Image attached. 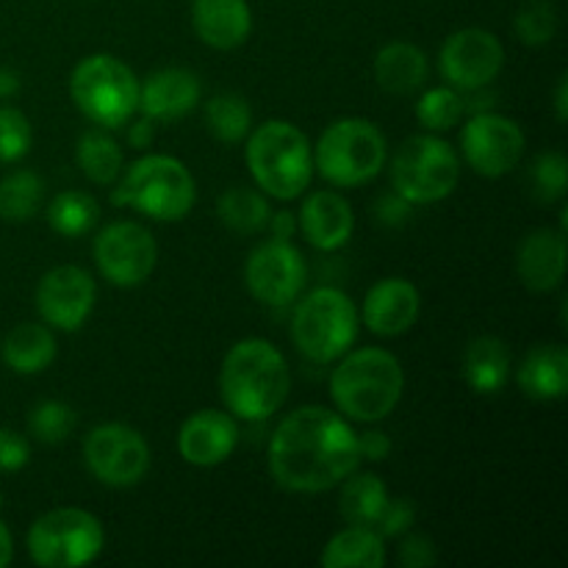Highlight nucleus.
Wrapping results in <instances>:
<instances>
[{
	"instance_id": "1",
	"label": "nucleus",
	"mask_w": 568,
	"mask_h": 568,
	"mask_svg": "<svg viewBox=\"0 0 568 568\" xmlns=\"http://www.w3.org/2000/svg\"><path fill=\"white\" fill-rule=\"evenodd\" d=\"M270 475L283 491L322 494L338 488L361 466L358 433L325 405H303L283 416L266 449Z\"/></svg>"
},
{
	"instance_id": "2",
	"label": "nucleus",
	"mask_w": 568,
	"mask_h": 568,
	"mask_svg": "<svg viewBox=\"0 0 568 568\" xmlns=\"http://www.w3.org/2000/svg\"><path fill=\"white\" fill-rule=\"evenodd\" d=\"M292 388L286 355L270 338L250 336L233 344L220 366V397L227 414L264 422L283 408Z\"/></svg>"
},
{
	"instance_id": "3",
	"label": "nucleus",
	"mask_w": 568,
	"mask_h": 568,
	"mask_svg": "<svg viewBox=\"0 0 568 568\" xmlns=\"http://www.w3.org/2000/svg\"><path fill=\"white\" fill-rule=\"evenodd\" d=\"M405 392L403 364L381 347L347 349L331 372V399L349 422L375 425L394 414Z\"/></svg>"
},
{
	"instance_id": "4",
	"label": "nucleus",
	"mask_w": 568,
	"mask_h": 568,
	"mask_svg": "<svg viewBox=\"0 0 568 568\" xmlns=\"http://www.w3.org/2000/svg\"><path fill=\"white\" fill-rule=\"evenodd\" d=\"M250 178L255 189L275 200H297L314 178V144L288 120H266L247 133Z\"/></svg>"
},
{
	"instance_id": "5",
	"label": "nucleus",
	"mask_w": 568,
	"mask_h": 568,
	"mask_svg": "<svg viewBox=\"0 0 568 568\" xmlns=\"http://www.w3.org/2000/svg\"><path fill=\"white\" fill-rule=\"evenodd\" d=\"M120 178V186L111 194L114 205H128L153 222L186 220L197 203V181L175 155L148 153Z\"/></svg>"
},
{
	"instance_id": "6",
	"label": "nucleus",
	"mask_w": 568,
	"mask_h": 568,
	"mask_svg": "<svg viewBox=\"0 0 568 568\" xmlns=\"http://www.w3.org/2000/svg\"><path fill=\"white\" fill-rule=\"evenodd\" d=\"M388 161L386 133L364 116L331 122L314 144V170L333 189H358L381 175Z\"/></svg>"
},
{
	"instance_id": "7",
	"label": "nucleus",
	"mask_w": 568,
	"mask_h": 568,
	"mask_svg": "<svg viewBox=\"0 0 568 568\" xmlns=\"http://www.w3.org/2000/svg\"><path fill=\"white\" fill-rule=\"evenodd\" d=\"M361 316L353 297L336 286L311 288L294 300L292 342L311 364H336L358 338Z\"/></svg>"
},
{
	"instance_id": "8",
	"label": "nucleus",
	"mask_w": 568,
	"mask_h": 568,
	"mask_svg": "<svg viewBox=\"0 0 568 568\" xmlns=\"http://www.w3.org/2000/svg\"><path fill=\"white\" fill-rule=\"evenodd\" d=\"M136 72L111 53H92L70 72V98L92 125L116 131L125 128L139 111Z\"/></svg>"
},
{
	"instance_id": "9",
	"label": "nucleus",
	"mask_w": 568,
	"mask_h": 568,
	"mask_svg": "<svg viewBox=\"0 0 568 568\" xmlns=\"http://www.w3.org/2000/svg\"><path fill=\"white\" fill-rule=\"evenodd\" d=\"M460 183L458 150L438 133H416L397 148L392 159V189L410 205L447 200Z\"/></svg>"
},
{
	"instance_id": "10",
	"label": "nucleus",
	"mask_w": 568,
	"mask_h": 568,
	"mask_svg": "<svg viewBox=\"0 0 568 568\" xmlns=\"http://www.w3.org/2000/svg\"><path fill=\"white\" fill-rule=\"evenodd\" d=\"M28 558L42 568H78L100 558L103 521L83 508H55L39 516L26 536Z\"/></svg>"
},
{
	"instance_id": "11",
	"label": "nucleus",
	"mask_w": 568,
	"mask_h": 568,
	"mask_svg": "<svg viewBox=\"0 0 568 568\" xmlns=\"http://www.w3.org/2000/svg\"><path fill=\"white\" fill-rule=\"evenodd\" d=\"M83 464L89 475L109 488H131L150 471V444L142 433L122 422L92 427L83 438Z\"/></svg>"
},
{
	"instance_id": "12",
	"label": "nucleus",
	"mask_w": 568,
	"mask_h": 568,
	"mask_svg": "<svg viewBox=\"0 0 568 568\" xmlns=\"http://www.w3.org/2000/svg\"><path fill=\"white\" fill-rule=\"evenodd\" d=\"M92 255L103 281L116 288H136L153 275L159 264V244L142 222L116 220L100 227Z\"/></svg>"
},
{
	"instance_id": "13",
	"label": "nucleus",
	"mask_w": 568,
	"mask_h": 568,
	"mask_svg": "<svg viewBox=\"0 0 568 568\" xmlns=\"http://www.w3.org/2000/svg\"><path fill=\"white\" fill-rule=\"evenodd\" d=\"M525 131L510 116L497 111H477L460 128V153L466 164L483 178H503L525 159Z\"/></svg>"
},
{
	"instance_id": "14",
	"label": "nucleus",
	"mask_w": 568,
	"mask_h": 568,
	"mask_svg": "<svg viewBox=\"0 0 568 568\" xmlns=\"http://www.w3.org/2000/svg\"><path fill=\"white\" fill-rule=\"evenodd\" d=\"M244 283L258 303L283 308L303 294L308 283V264L292 239H266L247 255Z\"/></svg>"
},
{
	"instance_id": "15",
	"label": "nucleus",
	"mask_w": 568,
	"mask_h": 568,
	"mask_svg": "<svg viewBox=\"0 0 568 568\" xmlns=\"http://www.w3.org/2000/svg\"><path fill=\"white\" fill-rule=\"evenodd\" d=\"M505 67V48L488 28L469 26L449 33L438 53V72L458 92H477L497 81Z\"/></svg>"
},
{
	"instance_id": "16",
	"label": "nucleus",
	"mask_w": 568,
	"mask_h": 568,
	"mask_svg": "<svg viewBox=\"0 0 568 568\" xmlns=\"http://www.w3.org/2000/svg\"><path fill=\"white\" fill-rule=\"evenodd\" d=\"M98 300V283L81 266H53L37 286V311L53 331L75 333L87 325Z\"/></svg>"
},
{
	"instance_id": "17",
	"label": "nucleus",
	"mask_w": 568,
	"mask_h": 568,
	"mask_svg": "<svg viewBox=\"0 0 568 568\" xmlns=\"http://www.w3.org/2000/svg\"><path fill=\"white\" fill-rule=\"evenodd\" d=\"M239 444V419L227 410L203 408L178 430V453L186 464L214 469L225 464Z\"/></svg>"
},
{
	"instance_id": "18",
	"label": "nucleus",
	"mask_w": 568,
	"mask_h": 568,
	"mask_svg": "<svg viewBox=\"0 0 568 568\" xmlns=\"http://www.w3.org/2000/svg\"><path fill=\"white\" fill-rule=\"evenodd\" d=\"M422 311V294L405 277H383L366 292L358 316L369 333L381 338H394L416 325Z\"/></svg>"
},
{
	"instance_id": "19",
	"label": "nucleus",
	"mask_w": 568,
	"mask_h": 568,
	"mask_svg": "<svg viewBox=\"0 0 568 568\" xmlns=\"http://www.w3.org/2000/svg\"><path fill=\"white\" fill-rule=\"evenodd\" d=\"M297 231L320 253H336L353 239V205L344 194L333 192V189L305 194L297 211Z\"/></svg>"
},
{
	"instance_id": "20",
	"label": "nucleus",
	"mask_w": 568,
	"mask_h": 568,
	"mask_svg": "<svg viewBox=\"0 0 568 568\" xmlns=\"http://www.w3.org/2000/svg\"><path fill=\"white\" fill-rule=\"evenodd\" d=\"M203 98V83L186 67H161L139 87V111L153 122H175L192 114Z\"/></svg>"
},
{
	"instance_id": "21",
	"label": "nucleus",
	"mask_w": 568,
	"mask_h": 568,
	"mask_svg": "<svg viewBox=\"0 0 568 568\" xmlns=\"http://www.w3.org/2000/svg\"><path fill=\"white\" fill-rule=\"evenodd\" d=\"M516 275L521 286L536 294H549L566 277V231L538 227L521 239L516 253Z\"/></svg>"
},
{
	"instance_id": "22",
	"label": "nucleus",
	"mask_w": 568,
	"mask_h": 568,
	"mask_svg": "<svg viewBox=\"0 0 568 568\" xmlns=\"http://www.w3.org/2000/svg\"><path fill=\"white\" fill-rule=\"evenodd\" d=\"M192 28L214 50H236L253 33L247 0H192Z\"/></svg>"
},
{
	"instance_id": "23",
	"label": "nucleus",
	"mask_w": 568,
	"mask_h": 568,
	"mask_svg": "<svg viewBox=\"0 0 568 568\" xmlns=\"http://www.w3.org/2000/svg\"><path fill=\"white\" fill-rule=\"evenodd\" d=\"M516 383L527 397L555 403L568 394V349L566 344H536L527 349L516 369Z\"/></svg>"
},
{
	"instance_id": "24",
	"label": "nucleus",
	"mask_w": 568,
	"mask_h": 568,
	"mask_svg": "<svg viewBox=\"0 0 568 568\" xmlns=\"http://www.w3.org/2000/svg\"><path fill=\"white\" fill-rule=\"evenodd\" d=\"M372 72L383 92L414 94L425 89L427 78H430V59L414 42H388L377 50Z\"/></svg>"
},
{
	"instance_id": "25",
	"label": "nucleus",
	"mask_w": 568,
	"mask_h": 568,
	"mask_svg": "<svg viewBox=\"0 0 568 568\" xmlns=\"http://www.w3.org/2000/svg\"><path fill=\"white\" fill-rule=\"evenodd\" d=\"M0 355H3V364L17 375H39L59 355L53 327L37 325V322H22L11 327L0 344Z\"/></svg>"
},
{
	"instance_id": "26",
	"label": "nucleus",
	"mask_w": 568,
	"mask_h": 568,
	"mask_svg": "<svg viewBox=\"0 0 568 568\" xmlns=\"http://www.w3.org/2000/svg\"><path fill=\"white\" fill-rule=\"evenodd\" d=\"M510 349L497 336L471 338L464 353V381L475 394H497L510 377Z\"/></svg>"
},
{
	"instance_id": "27",
	"label": "nucleus",
	"mask_w": 568,
	"mask_h": 568,
	"mask_svg": "<svg viewBox=\"0 0 568 568\" xmlns=\"http://www.w3.org/2000/svg\"><path fill=\"white\" fill-rule=\"evenodd\" d=\"M386 558V538L375 527L349 525L325 544L320 564L325 568H383Z\"/></svg>"
},
{
	"instance_id": "28",
	"label": "nucleus",
	"mask_w": 568,
	"mask_h": 568,
	"mask_svg": "<svg viewBox=\"0 0 568 568\" xmlns=\"http://www.w3.org/2000/svg\"><path fill=\"white\" fill-rule=\"evenodd\" d=\"M342 494H338V510H342L344 521L347 525H361V527H377L383 510L388 503V488L372 471H358L344 477L338 483Z\"/></svg>"
},
{
	"instance_id": "29",
	"label": "nucleus",
	"mask_w": 568,
	"mask_h": 568,
	"mask_svg": "<svg viewBox=\"0 0 568 568\" xmlns=\"http://www.w3.org/2000/svg\"><path fill=\"white\" fill-rule=\"evenodd\" d=\"M75 164L92 183L111 186L114 181H120L125 155H122L120 142L105 128H89L78 136Z\"/></svg>"
},
{
	"instance_id": "30",
	"label": "nucleus",
	"mask_w": 568,
	"mask_h": 568,
	"mask_svg": "<svg viewBox=\"0 0 568 568\" xmlns=\"http://www.w3.org/2000/svg\"><path fill=\"white\" fill-rule=\"evenodd\" d=\"M270 214V200H266L261 189L253 186H231L216 200L220 222L227 231L239 233V236H255V233L266 231Z\"/></svg>"
},
{
	"instance_id": "31",
	"label": "nucleus",
	"mask_w": 568,
	"mask_h": 568,
	"mask_svg": "<svg viewBox=\"0 0 568 568\" xmlns=\"http://www.w3.org/2000/svg\"><path fill=\"white\" fill-rule=\"evenodd\" d=\"M205 128L222 144H239L253 131V109L236 92H220L205 103Z\"/></svg>"
},
{
	"instance_id": "32",
	"label": "nucleus",
	"mask_w": 568,
	"mask_h": 568,
	"mask_svg": "<svg viewBox=\"0 0 568 568\" xmlns=\"http://www.w3.org/2000/svg\"><path fill=\"white\" fill-rule=\"evenodd\" d=\"M100 205L92 194L78 192V189H67V192L55 194L48 203V225L50 231L59 233L64 239L87 236L98 227Z\"/></svg>"
},
{
	"instance_id": "33",
	"label": "nucleus",
	"mask_w": 568,
	"mask_h": 568,
	"mask_svg": "<svg viewBox=\"0 0 568 568\" xmlns=\"http://www.w3.org/2000/svg\"><path fill=\"white\" fill-rule=\"evenodd\" d=\"M44 203V181L31 170H17L0 181V220L28 222Z\"/></svg>"
},
{
	"instance_id": "34",
	"label": "nucleus",
	"mask_w": 568,
	"mask_h": 568,
	"mask_svg": "<svg viewBox=\"0 0 568 568\" xmlns=\"http://www.w3.org/2000/svg\"><path fill=\"white\" fill-rule=\"evenodd\" d=\"M466 111V100L458 89L447 87H433L422 92V98L416 100V120L425 131L430 133H444L453 131L460 122Z\"/></svg>"
},
{
	"instance_id": "35",
	"label": "nucleus",
	"mask_w": 568,
	"mask_h": 568,
	"mask_svg": "<svg viewBox=\"0 0 568 568\" xmlns=\"http://www.w3.org/2000/svg\"><path fill=\"white\" fill-rule=\"evenodd\" d=\"M78 425V414L72 405L61 403V399H44V403L33 405L28 414V433L37 438L39 444H53L67 442Z\"/></svg>"
},
{
	"instance_id": "36",
	"label": "nucleus",
	"mask_w": 568,
	"mask_h": 568,
	"mask_svg": "<svg viewBox=\"0 0 568 568\" xmlns=\"http://www.w3.org/2000/svg\"><path fill=\"white\" fill-rule=\"evenodd\" d=\"M514 31L527 48H544L558 33V9L552 0H527L514 20Z\"/></svg>"
},
{
	"instance_id": "37",
	"label": "nucleus",
	"mask_w": 568,
	"mask_h": 568,
	"mask_svg": "<svg viewBox=\"0 0 568 568\" xmlns=\"http://www.w3.org/2000/svg\"><path fill=\"white\" fill-rule=\"evenodd\" d=\"M530 186L541 203H558L566 197L568 161L564 153H541L530 166Z\"/></svg>"
},
{
	"instance_id": "38",
	"label": "nucleus",
	"mask_w": 568,
	"mask_h": 568,
	"mask_svg": "<svg viewBox=\"0 0 568 568\" xmlns=\"http://www.w3.org/2000/svg\"><path fill=\"white\" fill-rule=\"evenodd\" d=\"M31 120L14 105H0V164H14L31 153Z\"/></svg>"
},
{
	"instance_id": "39",
	"label": "nucleus",
	"mask_w": 568,
	"mask_h": 568,
	"mask_svg": "<svg viewBox=\"0 0 568 568\" xmlns=\"http://www.w3.org/2000/svg\"><path fill=\"white\" fill-rule=\"evenodd\" d=\"M414 521H416L414 499H408V497L392 499V497H388L386 510H383V516H381V521H377L375 530L381 532L383 538H399V536H405L410 527H414Z\"/></svg>"
},
{
	"instance_id": "40",
	"label": "nucleus",
	"mask_w": 568,
	"mask_h": 568,
	"mask_svg": "<svg viewBox=\"0 0 568 568\" xmlns=\"http://www.w3.org/2000/svg\"><path fill=\"white\" fill-rule=\"evenodd\" d=\"M31 460V444L22 433L11 427H0V471H20Z\"/></svg>"
},
{
	"instance_id": "41",
	"label": "nucleus",
	"mask_w": 568,
	"mask_h": 568,
	"mask_svg": "<svg viewBox=\"0 0 568 568\" xmlns=\"http://www.w3.org/2000/svg\"><path fill=\"white\" fill-rule=\"evenodd\" d=\"M438 560L436 544L425 536V532H405L403 544H399V566L405 568H427Z\"/></svg>"
},
{
	"instance_id": "42",
	"label": "nucleus",
	"mask_w": 568,
	"mask_h": 568,
	"mask_svg": "<svg viewBox=\"0 0 568 568\" xmlns=\"http://www.w3.org/2000/svg\"><path fill=\"white\" fill-rule=\"evenodd\" d=\"M410 209H414V205H410L408 200L399 197L397 192H388V194H383V197H377L375 220L386 227H397L408 220Z\"/></svg>"
},
{
	"instance_id": "43",
	"label": "nucleus",
	"mask_w": 568,
	"mask_h": 568,
	"mask_svg": "<svg viewBox=\"0 0 568 568\" xmlns=\"http://www.w3.org/2000/svg\"><path fill=\"white\" fill-rule=\"evenodd\" d=\"M358 453L361 460H369V464H381L392 453V438L383 430H366L358 433Z\"/></svg>"
},
{
	"instance_id": "44",
	"label": "nucleus",
	"mask_w": 568,
	"mask_h": 568,
	"mask_svg": "<svg viewBox=\"0 0 568 568\" xmlns=\"http://www.w3.org/2000/svg\"><path fill=\"white\" fill-rule=\"evenodd\" d=\"M155 139V122L150 116H139L136 122H128V144L133 150H148Z\"/></svg>"
},
{
	"instance_id": "45",
	"label": "nucleus",
	"mask_w": 568,
	"mask_h": 568,
	"mask_svg": "<svg viewBox=\"0 0 568 568\" xmlns=\"http://www.w3.org/2000/svg\"><path fill=\"white\" fill-rule=\"evenodd\" d=\"M266 231L272 233V239H292L297 233V214L294 211H272Z\"/></svg>"
},
{
	"instance_id": "46",
	"label": "nucleus",
	"mask_w": 568,
	"mask_h": 568,
	"mask_svg": "<svg viewBox=\"0 0 568 568\" xmlns=\"http://www.w3.org/2000/svg\"><path fill=\"white\" fill-rule=\"evenodd\" d=\"M20 92V75L9 67H0V98L9 100Z\"/></svg>"
},
{
	"instance_id": "47",
	"label": "nucleus",
	"mask_w": 568,
	"mask_h": 568,
	"mask_svg": "<svg viewBox=\"0 0 568 568\" xmlns=\"http://www.w3.org/2000/svg\"><path fill=\"white\" fill-rule=\"evenodd\" d=\"M555 116L558 122H566L568 116V78L560 75L558 87H555Z\"/></svg>"
},
{
	"instance_id": "48",
	"label": "nucleus",
	"mask_w": 568,
	"mask_h": 568,
	"mask_svg": "<svg viewBox=\"0 0 568 568\" xmlns=\"http://www.w3.org/2000/svg\"><path fill=\"white\" fill-rule=\"evenodd\" d=\"M11 558H14V541H11L9 527H6L3 519H0V568L9 566Z\"/></svg>"
}]
</instances>
